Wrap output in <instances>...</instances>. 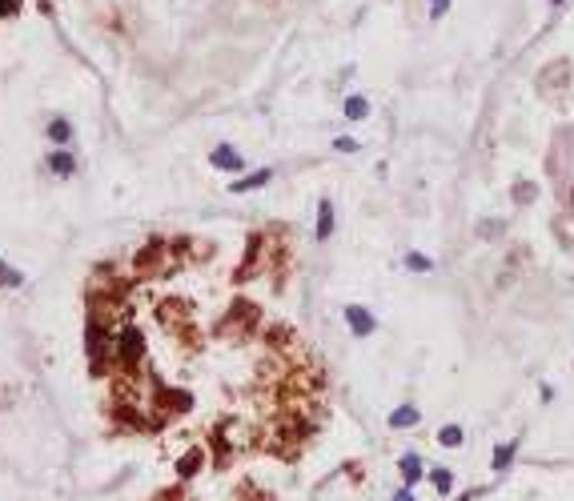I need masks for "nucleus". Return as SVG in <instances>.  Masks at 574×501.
I'll list each match as a JSON object with an SVG mask.
<instances>
[{"instance_id":"f257e3e1","label":"nucleus","mask_w":574,"mask_h":501,"mask_svg":"<svg viewBox=\"0 0 574 501\" xmlns=\"http://www.w3.org/2000/svg\"><path fill=\"white\" fill-rule=\"evenodd\" d=\"M141 357H145V341H141V333H133V329L113 333V365H116V369L137 373Z\"/></svg>"},{"instance_id":"f03ea898","label":"nucleus","mask_w":574,"mask_h":501,"mask_svg":"<svg viewBox=\"0 0 574 501\" xmlns=\"http://www.w3.org/2000/svg\"><path fill=\"white\" fill-rule=\"evenodd\" d=\"M571 76H574L571 61H551L546 69L538 72V92H542V96H558V92L571 85Z\"/></svg>"},{"instance_id":"7ed1b4c3","label":"nucleus","mask_w":574,"mask_h":501,"mask_svg":"<svg viewBox=\"0 0 574 501\" xmlns=\"http://www.w3.org/2000/svg\"><path fill=\"white\" fill-rule=\"evenodd\" d=\"M209 164L221 169V173H241V169H245V160H241V153H237L233 145H217V149L209 153Z\"/></svg>"},{"instance_id":"20e7f679","label":"nucleus","mask_w":574,"mask_h":501,"mask_svg":"<svg viewBox=\"0 0 574 501\" xmlns=\"http://www.w3.org/2000/svg\"><path fill=\"white\" fill-rule=\"evenodd\" d=\"M345 321H349V329H353L358 337H369V333H373V317H369L362 305H345Z\"/></svg>"},{"instance_id":"39448f33","label":"nucleus","mask_w":574,"mask_h":501,"mask_svg":"<svg viewBox=\"0 0 574 501\" xmlns=\"http://www.w3.org/2000/svg\"><path fill=\"white\" fill-rule=\"evenodd\" d=\"M153 405H157V409H173V413H181V409H189L193 401H189V393H181V389H161Z\"/></svg>"},{"instance_id":"423d86ee","label":"nucleus","mask_w":574,"mask_h":501,"mask_svg":"<svg viewBox=\"0 0 574 501\" xmlns=\"http://www.w3.org/2000/svg\"><path fill=\"white\" fill-rule=\"evenodd\" d=\"M48 169H52L57 177H72V173H76V157L65 153V149H57V153H48Z\"/></svg>"},{"instance_id":"0eeeda50","label":"nucleus","mask_w":574,"mask_h":501,"mask_svg":"<svg viewBox=\"0 0 574 501\" xmlns=\"http://www.w3.org/2000/svg\"><path fill=\"white\" fill-rule=\"evenodd\" d=\"M314 237H318V241H329V237H334V205H329V201L318 205V233H314Z\"/></svg>"},{"instance_id":"6e6552de","label":"nucleus","mask_w":574,"mask_h":501,"mask_svg":"<svg viewBox=\"0 0 574 501\" xmlns=\"http://www.w3.org/2000/svg\"><path fill=\"white\" fill-rule=\"evenodd\" d=\"M48 140H52V145H69V140H72V125L65 120V116L48 120Z\"/></svg>"},{"instance_id":"1a4fd4ad","label":"nucleus","mask_w":574,"mask_h":501,"mask_svg":"<svg viewBox=\"0 0 574 501\" xmlns=\"http://www.w3.org/2000/svg\"><path fill=\"white\" fill-rule=\"evenodd\" d=\"M274 181V173L269 169H261V173H253V177H245V181H233V193H249V189H261V184Z\"/></svg>"},{"instance_id":"9d476101","label":"nucleus","mask_w":574,"mask_h":501,"mask_svg":"<svg viewBox=\"0 0 574 501\" xmlns=\"http://www.w3.org/2000/svg\"><path fill=\"white\" fill-rule=\"evenodd\" d=\"M345 116H349V120H366L369 116V100L366 96H345Z\"/></svg>"},{"instance_id":"9b49d317","label":"nucleus","mask_w":574,"mask_h":501,"mask_svg":"<svg viewBox=\"0 0 574 501\" xmlns=\"http://www.w3.org/2000/svg\"><path fill=\"white\" fill-rule=\"evenodd\" d=\"M390 425H393V429L418 425V409H413V405H402V409H393V413H390Z\"/></svg>"},{"instance_id":"f8f14e48","label":"nucleus","mask_w":574,"mask_h":501,"mask_svg":"<svg viewBox=\"0 0 574 501\" xmlns=\"http://www.w3.org/2000/svg\"><path fill=\"white\" fill-rule=\"evenodd\" d=\"M398 469H402V478H406V481H410V485H413V481H422V461H418V457H402V461H398Z\"/></svg>"},{"instance_id":"ddd939ff","label":"nucleus","mask_w":574,"mask_h":501,"mask_svg":"<svg viewBox=\"0 0 574 501\" xmlns=\"http://www.w3.org/2000/svg\"><path fill=\"white\" fill-rule=\"evenodd\" d=\"M197 469H201V449H189V454L181 457V465H177V473H181V478H193Z\"/></svg>"},{"instance_id":"4468645a","label":"nucleus","mask_w":574,"mask_h":501,"mask_svg":"<svg viewBox=\"0 0 574 501\" xmlns=\"http://www.w3.org/2000/svg\"><path fill=\"white\" fill-rule=\"evenodd\" d=\"M514 449H518V441H510V445H498V449H494V469H506V465L514 461Z\"/></svg>"},{"instance_id":"2eb2a0df","label":"nucleus","mask_w":574,"mask_h":501,"mask_svg":"<svg viewBox=\"0 0 574 501\" xmlns=\"http://www.w3.org/2000/svg\"><path fill=\"white\" fill-rule=\"evenodd\" d=\"M406 265H410V269H418V273H430V269H434V261H430L426 253H410V257H406Z\"/></svg>"},{"instance_id":"dca6fc26","label":"nucleus","mask_w":574,"mask_h":501,"mask_svg":"<svg viewBox=\"0 0 574 501\" xmlns=\"http://www.w3.org/2000/svg\"><path fill=\"white\" fill-rule=\"evenodd\" d=\"M0 285H8V289H17V285H24V277L17 273V269H8V265L0 261Z\"/></svg>"},{"instance_id":"f3484780","label":"nucleus","mask_w":574,"mask_h":501,"mask_svg":"<svg viewBox=\"0 0 574 501\" xmlns=\"http://www.w3.org/2000/svg\"><path fill=\"white\" fill-rule=\"evenodd\" d=\"M438 441H442V445H462V429L458 425H446V429L438 433Z\"/></svg>"},{"instance_id":"a211bd4d","label":"nucleus","mask_w":574,"mask_h":501,"mask_svg":"<svg viewBox=\"0 0 574 501\" xmlns=\"http://www.w3.org/2000/svg\"><path fill=\"white\" fill-rule=\"evenodd\" d=\"M430 481H434L438 489H442V493H450V485H454V478H450V469H434V473H430Z\"/></svg>"},{"instance_id":"6ab92c4d","label":"nucleus","mask_w":574,"mask_h":501,"mask_svg":"<svg viewBox=\"0 0 574 501\" xmlns=\"http://www.w3.org/2000/svg\"><path fill=\"white\" fill-rule=\"evenodd\" d=\"M334 149H338V153H353V149H358V140H353V137H338V140H334Z\"/></svg>"},{"instance_id":"aec40b11","label":"nucleus","mask_w":574,"mask_h":501,"mask_svg":"<svg viewBox=\"0 0 574 501\" xmlns=\"http://www.w3.org/2000/svg\"><path fill=\"white\" fill-rule=\"evenodd\" d=\"M446 8H450V0H430V17H446Z\"/></svg>"},{"instance_id":"412c9836","label":"nucleus","mask_w":574,"mask_h":501,"mask_svg":"<svg viewBox=\"0 0 574 501\" xmlns=\"http://www.w3.org/2000/svg\"><path fill=\"white\" fill-rule=\"evenodd\" d=\"M514 197H518V201L526 205L530 197H534V184H518V189H514Z\"/></svg>"},{"instance_id":"4be33fe9","label":"nucleus","mask_w":574,"mask_h":501,"mask_svg":"<svg viewBox=\"0 0 574 501\" xmlns=\"http://www.w3.org/2000/svg\"><path fill=\"white\" fill-rule=\"evenodd\" d=\"M393 501H413V498L406 493V489H402V493H393Z\"/></svg>"},{"instance_id":"5701e85b","label":"nucleus","mask_w":574,"mask_h":501,"mask_svg":"<svg viewBox=\"0 0 574 501\" xmlns=\"http://www.w3.org/2000/svg\"><path fill=\"white\" fill-rule=\"evenodd\" d=\"M562 4H566V0H551V8H562Z\"/></svg>"}]
</instances>
